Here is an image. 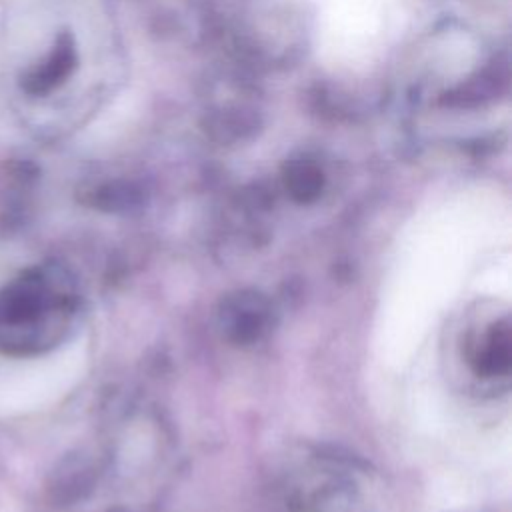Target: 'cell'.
<instances>
[{
    "label": "cell",
    "instance_id": "cell-1",
    "mask_svg": "<svg viewBox=\"0 0 512 512\" xmlns=\"http://www.w3.org/2000/svg\"><path fill=\"white\" fill-rule=\"evenodd\" d=\"M78 314V294L62 266H38L0 288V350L28 356L62 342Z\"/></svg>",
    "mask_w": 512,
    "mask_h": 512
},
{
    "label": "cell",
    "instance_id": "cell-2",
    "mask_svg": "<svg viewBox=\"0 0 512 512\" xmlns=\"http://www.w3.org/2000/svg\"><path fill=\"white\" fill-rule=\"evenodd\" d=\"M366 468L336 454L310 456L286 482L288 512H372Z\"/></svg>",
    "mask_w": 512,
    "mask_h": 512
},
{
    "label": "cell",
    "instance_id": "cell-3",
    "mask_svg": "<svg viewBox=\"0 0 512 512\" xmlns=\"http://www.w3.org/2000/svg\"><path fill=\"white\" fill-rule=\"evenodd\" d=\"M218 328L222 336L236 346L260 342L274 326V306L258 290H236L218 304Z\"/></svg>",
    "mask_w": 512,
    "mask_h": 512
},
{
    "label": "cell",
    "instance_id": "cell-4",
    "mask_svg": "<svg viewBox=\"0 0 512 512\" xmlns=\"http://www.w3.org/2000/svg\"><path fill=\"white\" fill-rule=\"evenodd\" d=\"M466 358L478 378L494 380L506 376L512 362V336L508 318L504 316L502 320H492L482 326L480 332L468 340Z\"/></svg>",
    "mask_w": 512,
    "mask_h": 512
},
{
    "label": "cell",
    "instance_id": "cell-5",
    "mask_svg": "<svg viewBox=\"0 0 512 512\" xmlns=\"http://www.w3.org/2000/svg\"><path fill=\"white\" fill-rule=\"evenodd\" d=\"M96 482V468L90 460L82 456H72L62 462L60 470L56 472V480L52 486L54 500L58 502H76L82 500Z\"/></svg>",
    "mask_w": 512,
    "mask_h": 512
},
{
    "label": "cell",
    "instance_id": "cell-6",
    "mask_svg": "<svg viewBox=\"0 0 512 512\" xmlns=\"http://www.w3.org/2000/svg\"><path fill=\"white\" fill-rule=\"evenodd\" d=\"M286 186L298 202H310L320 194L322 174L310 164H296L288 170Z\"/></svg>",
    "mask_w": 512,
    "mask_h": 512
}]
</instances>
